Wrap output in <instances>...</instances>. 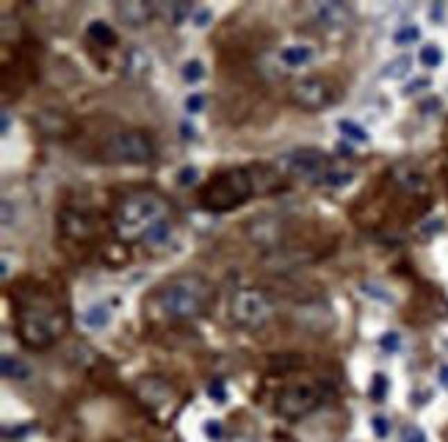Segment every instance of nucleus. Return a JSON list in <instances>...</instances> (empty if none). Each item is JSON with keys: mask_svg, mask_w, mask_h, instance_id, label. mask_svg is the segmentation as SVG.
Instances as JSON below:
<instances>
[{"mask_svg": "<svg viewBox=\"0 0 448 442\" xmlns=\"http://www.w3.org/2000/svg\"><path fill=\"white\" fill-rule=\"evenodd\" d=\"M191 19H194V25H197V28H205V25L211 22V11L200 8V11H194V17H191Z\"/></svg>", "mask_w": 448, "mask_h": 442, "instance_id": "e433bc0d", "label": "nucleus"}, {"mask_svg": "<svg viewBox=\"0 0 448 442\" xmlns=\"http://www.w3.org/2000/svg\"><path fill=\"white\" fill-rule=\"evenodd\" d=\"M8 125H11L8 122V114H3V133H8Z\"/></svg>", "mask_w": 448, "mask_h": 442, "instance_id": "79ce46f5", "label": "nucleus"}, {"mask_svg": "<svg viewBox=\"0 0 448 442\" xmlns=\"http://www.w3.org/2000/svg\"><path fill=\"white\" fill-rule=\"evenodd\" d=\"M205 78V67H203V61H186L183 64V80L186 83H200Z\"/></svg>", "mask_w": 448, "mask_h": 442, "instance_id": "393cba45", "label": "nucleus"}, {"mask_svg": "<svg viewBox=\"0 0 448 442\" xmlns=\"http://www.w3.org/2000/svg\"><path fill=\"white\" fill-rule=\"evenodd\" d=\"M324 398V390L313 382H293V384H285L277 396V412L285 418V421H299L304 415H310Z\"/></svg>", "mask_w": 448, "mask_h": 442, "instance_id": "0eeeda50", "label": "nucleus"}, {"mask_svg": "<svg viewBox=\"0 0 448 442\" xmlns=\"http://www.w3.org/2000/svg\"><path fill=\"white\" fill-rule=\"evenodd\" d=\"M418 39H421L418 25H407V28H402V30L393 33V42L396 44H407V42H418Z\"/></svg>", "mask_w": 448, "mask_h": 442, "instance_id": "bb28decb", "label": "nucleus"}, {"mask_svg": "<svg viewBox=\"0 0 448 442\" xmlns=\"http://www.w3.org/2000/svg\"><path fill=\"white\" fill-rule=\"evenodd\" d=\"M186 17H194V6L191 3H169V8H166V19L172 22V25H180V22H186Z\"/></svg>", "mask_w": 448, "mask_h": 442, "instance_id": "5701e85b", "label": "nucleus"}, {"mask_svg": "<svg viewBox=\"0 0 448 442\" xmlns=\"http://www.w3.org/2000/svg\"><path fill=\"white\" fill-rule=\"evenodd\" d=\"M150 64H153V58L141 50V47H130L128 53H125V75L128 78H139V75H147L150 72Z\"/></svg>", "mask_w": 448, "mask_h": 442, "instance_id": "dca6fc26", "label": "nucleus"}, {"mask_svg": "<svg viewBox=\"0 0 448 442\" xmlns=\"http://www.w3.org/2000/svg\"><path fill=\"white\" fill-rule=\"evenodd\" d=\"M230 442H252V440H246V437H235V440H230Z\"/></svg>", "mask_w": 448, "mask_h": 442, "instance_id": "37998d69", "label": "nucleus"}, {"mask_svg": "<svg viewBox=\"0 0 448 442\" xmlns=\"http://www.w3.org/2000/svg\"><path fill=\"white\" fill-rule=\"evenodd\" d=\"M371 429H374V434H377L379 440H385V437L390 434V423H388V418H382V415H377V418L371 421Z\"/></svg>", "mask_w": 448, "mask_h": 442, "instance_id": "7c9ffc66", "label": "nucleus"}, {"mask_svg": "<svg viewBox=\"0 0 448 442\" xmlns=\"http://www.w3.org/2000/svg\"><path fill=\"white\" fill-rule=\"evenodd\" d=\"M0 371H3V379H8V382H28L31 379V368L11 354L0 357Z\"/></svg>", "mask_w": 448, "mask_h": 442, "instance_id": "f3484780", "label": "nucleus"}, {"mask_svg": "<svg viewBox=\"0 0 448 442\" xmlns=\"http://www.w3.org/2000/svg\"><path fill=\"white\" fill-rule=\"evenodd\" d=\"M222 421H208L205 423V434L211 437V440H222Z\"/></svg>", "mask_w": 448, "mask_h": 442, "instance_id": "f704fd0d", "label": "nucleus"}, {"mask_svg": "<svg viewBox=\"0 0 448 442\" xmlns=\"http://www.w3.org/2000/svg\"><path fill=\"white\" fill-rule=\"evenodd\" d=\"M402 442H427V434H424V429H418V426H404Z\"/></svg>", "mask_w": 448, "mask_h": 442, "instance_id": "2f4dec72", "label": "nucleus"}, {"mask_svg": "<svg viewBox=\"0 0 448 442\" xmlns=\"http://www.w3.org/2000/svg\"><path fill=\"white\" fill-rule=\"evenodd\" d=\"M58 229H61L64 238H69V240H75V243H89V240L94 238V232H97L92 216L78 213V211H61V216H58Z\"/></svg>", "mask_w": 448, "mask_h": 442, "instance_id": "9b49d317", "label": "nucleus"}, {"mask_svg": "<svg viewBox=\"0 0 448 442\" xmlns=\"http://www.w3.org/2000/svg\"><path fill=\"white\" fill-rule=\"evenodd\" d=\"M335 89L329 80L324 78H304L299 83L291 86V100L296 108L302 111H321V108H329L335 103Z\"/></svg>", "mask_w": 448, "mask_h": 442, "instance_id": "1a4fd4ad", "label": "nucleus"}, {"mask_svg": "<svg viewBox=\"0 0 448 442\" xmlns=\"http://www.w3.org/2000/svg\"><path fill=\"white\" fill-rule=\"evenodd\" d=\"M208 396H211L216 404H227V387H224L222 379H214V382L208 384Z\"/></svg>", "mask_w": 448, "mask_h": 442, "instance_id": "c756f323", "label": "nucleus"}, {"mask_svg": "<svg viewBox=\"0 0 448 442\" xmlns=\"http://www.w3.org/2000/svg\"><path fill=\"white\" fill-rule=\"evenodd\" d=\"M388 396V376L385 373H377L374 382H371V398L374 401H382Z\"/></svg>", "mask_w": 448, "mask_h": 442, "instance_id": "cd10ccee", "label": "nucleus"}, {"mask_svg": "<svg viewBox=\"0 0 448 442\" xmlns=\"http://www.w3.org/2000/svg\"><path fill=\"white\" fill-rule=\"evenodd\" d=\"M338 130L346 136V139H352V141H357V144H365V141H371V133L363 127V125H357V122H352V119H341L338 122Z\"/></svg>", "mask_w": 448, "mask_h": 442, "instance_id": "4be33fe9", "label": "nucleus"}, {"mask_svg": "<svg viewBox=\"0 0 448 442\" xmlns=\"http://www.w3.org/2000/svg\"><path fill=\"white\" fill-rule=\"evenodd\" d=\"M180 130H183V136H186V139H194V127H191L189 122H183V127H180Z\"/></svg>", "mask_w": 448, "mask_h": 442, "instance_id": "a19ab883", "label": "nucleus"}, {"mask_svg": "<svg viewBox=\"0 0 448 442\" xmlns=\"http://www.w3.org/2000/svg\"><path fill=\"white\" fill-rule=\"evenodd\" d=\"M352 180H354V175H352V172H338V169H329V172L324 175V180H321V186L341 188V186H349Z\"/></svg>", "mask_w": 448, "mask_h": 442, "instance_id": "a878e982", "label": "nucleus"}, {"mask_svg": "<svg viewBox=\"0 0 448 442\" xmlns=\"http://www.w3.org/2000/svg\"><path fill=\"white\" fill-rule=\"evenodd\" d=\"M153 14H155L153 3H141V0H130V3H119L117 6V17L128 28H144L153 19Z\"/></svg>", "mask_w": 448, "mask_h": 442, "instance_id": "4468645a", "label": "nucleus"}, {"mask_svg": "<svg viewBox=\"0 0 448 442\" xmlns=\"http://www.w3.org/2000/svg\"><path fill=\"white\" fill-rule=\"evenodd\" d=\"M363 290H365V296H374V299H379V301H393V296H390V293H382V288L374 285V282H365Z\"/></svg>", "mask_w": 448, "mask_h": 442, "instance_id": "473e14b6", "label": "nucleus"}, {"mask_svg": "<svg viewBox=\"0 0 448 442\" xmlns=\"http://www.w3.org/2000/svg\"><path fill=\"white\" fill-rule=\"evenodd\" d=\"M255 194V180L246 169H224L200 188V205L211 213L241 208Z\"/></svg>", "mask_w": 448, "mask_h": 442, "instance_id": "20e7f679", "label": "nucleus"}, {"mask_svg": "<svg viewBox=\"0 0 448 442\" xmlns=\"http://www.w3.org/2000/svg\"><path fill=\"white\" fill-rule=\"evenodd\" d=\"M440 61H443V50H440L438 44H427V47H421V64H424V67L435 69V67H440Z\"/></svg>", "mask_w": 448, "mask_h": 442, "instance_id": "b1692460", "label": "nucleus"}, {"mask_svg": "<svg viewBox=\"0 0 448 442\" xmlns=\"http://www.w3.org/2000/svg\"><path fill=\"white\" fill-rule=\"evenodd\" d=\"M443 14H446V8H443V3H435L432 8H429V17L438 22V19H443Z\"/></svg>", "mask_w": 448, "mask_h": 442, "instance_id": "4c0bfd02", "label": "nucleus"}, {"mask_svg": "<svg viewBox=\"0 0 448 442\" xmlns=\"http://www.w3.org/2000/svg\"><path fill=\"white\" fill-rule=\"evenodd\" d=\"M390 180H393L396 188H402V191L410 194V197H427V194H429V180L424 177V172H418V169L410 166V163L393 166Z\"/></svg>", "mask_w": 448, "mask_h": 442, "instance_id": "f8f14e48", "label": "nucleus"}, {"mask_svg": "<svg viewBox=\"0 0 448 442\" xmlns=\"http://www.w3.org/2000/svg\"><path fill=\"white\" fill-rule=\"evenodd\" d=\"M178 180H180V186H191V183L197 180V169H194V166H186V169H180Z\"/></svg>", "mask_w": 448, "mask_h": 442, "instance_id": "c9c22d12", "label": "nucleus"}, {"mask_svg": "<svg viewBox=\"0 0 448 442\" xmlns=\"http://www.w3.org/2000/svg\"><path fill=\"white\" fill-rule=\"evenodd\" d=\"M282 169L291 175V177H302V180H310V183H321L324 175L329 172V163H327V155L316 147H302V150H293L288 155H282Z\"/></svg>", "mask_w": 448, "mask_h": 442, "instance_id": "6e6552de", "label": "nucleus"}, {"mask_svg": "<svg viewBox=\"0 0 448 442\" xmlns=\"http://www.w3.org/2000/svg\"><path fill=\"white\" fill-rule=\"evenodd\" d=\"M214 296L211 282L203 274H178L161 282L144 301V312L161 315L166 321H189L205 312Z\"/></svg>", "mask_w": 448, "mask_h": 442, "instance_id": "f03ea898", "label": "nucleus"}, {"mask_svg": "<svg viewBox=\"0 0 448 442\" xmlns=\"http://www.w3.org/2000/svg\"><path fill=\"white\" fill-rule=\"evenodd\" d=\"M310 58H313V50L304 47V44H288V47L279 53V61H282L285 67H293V69L310 64Z\"/></svg>", "mask_w": 448, "mask_h": 442, "instance_id": "6ab92c4d", "label": "nucleus"}, {"mask_svg": "<svg viewBox=\"0 0 448 442\" xmlns=\"http://www.w3.org/2000/svg\"><path fill=\"white\" fill-rule=\"evenodd\" d=\"M3 224L11 227V205L8 202H3Z\"/></svg>", "mask_w": 448, "mask_h": 442, "instance_id": "58836bf2", "label": "nucleus"}, {"mask_svg": "<svg viewBox=\"0 0 448 442\" xmlns=\"http://www.w3.org/2000/svg\"><path fill=\"white\" fill-rule=\"evenodd\" d=\"M103 155L111 163H150L155 158V144L144 130H122L105 141Z\"/></svg>", "mask_w": 448, "mask_h": 442, "instance_id": "39448f33", "label": "nucleus"}, {"mask_svg": "<svg viewBox=\"0 0 448 442\" xmlns=\"http://www.w3.org/2000/svg\"><path fill=\"white\" fill-rule=\"evenodd\" d=\"M438 379H440V384L448 387V365H440V373H438Z\"/></svg>", "mask_w": 448, "mask_h": 442, "instance_id": "ea45409f", "label": "nucleus"}, {"mask_svg": "<svg viewBox=\"0 0 448 442\" xmlns=\"http://www.w3.org/2000/svg\"><path fill=\"white\" fill-rule=\"evenodd\" d=\"M11 304H14V326L17 337L25 348L31 351H44L50 348L69 326V312L67 301L55 288L47 285H33L25 288L17 285L11 290Z\"/></svg>", "mask_w": 448, "mask_h": 442, "instance_id": "f257e3e1", "label": "nucleus"}, {"mask_svg": "<svg viewBox=\"0 0 448 442\" xmlns=\"http://www.w3.org/2000/svg\"><path fill=\"white\" fill-rule=\"evenodd\" d=\"M203 108H205V97H203V94H191V97L186 100V111H189V114H200Z\"/></svg>", "mask_w": 448, "mask_h": 442, "instance_id": "72a5a7b5", "label": "nucleus"}, {"mask_svg": "<svg viewBox=\"0 0 448 442\" xmlns=\"http://www.w3.org/2000/svg\"><path fill=\"white\" fill-rule=\"evenodd\" d=\"M86 33H89V39H92V42H97V44H103V47H114V44L119 42V39H117V30H114L108 22H103V19L89 22Z\"/></svg>", "mask_w": 448, "mask_h": 442, "instance_id": "a211bd4d", "label": "nucleus"}, {"mask_svg": "<svg viewBox=\"0 0 448 442\" xmlns=\"http://www.w3.org/2000/svg\"><path fill=\"white\" fill-rule=\"evenodd\" d=\"M136 396H139V401H141L144 407H150V409H164V407H169L172 398H175L169 382L161 379V376H141V379L136 382Z\"/></svg>", "mask_w": 448, "mask_h": 442, "instance_id": "9d476101", "label": "nucleus"}, {"mask_svg": "<svg viewBox=\"0 0 448 442\" xmlns=\"http://www.w3.org/2000/svg\"><path fill=\"white\" fill-rule=\"evenodd\" d=\"M296 318L310 332H318V326H321V332H327V329L335 326V315L327 307H321V304H304V307H299Z\"/></svg>", "mask_w": 448, "mask_h": 442, "instance_id": "ddd939ff", "label": "nucleus"}, {"mask_svg": "<svg viewBox=\"0 0 448 442\" xmlns=\"http://www.w3.org/2000/svg\"><path fill=\"white\" fill-rule=\"evenodd\" d=\"M111 324V307L108 304H92L83 312V326L89 329H105Z\"/></svg>", "mask_w": 448, "mask_h": 442, "instance_id": "aec40b11", "label": "nucleus"}, {"mask_svg": "<svg viewBox=\"0 0 448 442\" xmlns=\"http://www.w3.org/2000/svg\"><path fill=\"white\" fill-rule=\"evenodd\" d=\"M230 312H232V321L243 329H260L271 321L274 315V307L268 301V296L257 288H249V290H238L232 296V304H230Z\"/></svg>", "mask_w": 448, "mask_h": 442, "instance_id": "423d86ee", "label": "nucleus"}, {"mask_svg": "<svg viewBox=\"0 0 448 442\" xmlns=\"http://www.w3.org/2000/svg\"><path fill=\"white\" fill-rule=\"evenodd\" d=\"M316 17L321 25H329V28H343L352 17V11L341 3V0H329V3H318L316 6Z\"/></svg>", "mask_w": 448, "mask_h": 442, "instance_id": "2eb2a0df", "label": "nucleus"}, {"mask_svg": "<svg viewBox=\"0 0 448 442\" xmlns=\"http://www.w3.org/2000/svg\"><path fill=\"white\" fill-rule=\"evenodd\" d=\"M379 346H382V351H399L402 348V335L399 332H385L382 335V340H379Z\"/></svg>", "mask_w": 448, "mask_h": 442, "instance_id": "c85d7f7f", "label": "nucleus"}, {"mask_svg": "<svg viewBox=\"0 0 448 442\" xmlns=\"http://www.w3.org/2000/svg\"><path fill=\"white\" fill-rule=\"evenodd\" d=\"M410 67H413V58H410V55H399V58H393L390 64H385L382 78H388V80H399V78H404V75L410 72Z\"/></svg>", "mask_w": 448, "mask_h": 442, "instance_id": "412c9836", "label": "nucleus"}, {"mask_svg": "<svg viewBox=\"0 0 448 442\" xmlns=\"http://www.w3.org/2000/svg\"><path fill=\"white\" fill-rule=\"evenodd\" d=\"M169 216V202L155 191H136L117 202L111 213V229L122 243L147 240V235Z\"/></svg>", "mask_w": 448, "mask_h": 442, "instance_id": "7ed1b4c3", "label": "nucleus"}]
</instances>
